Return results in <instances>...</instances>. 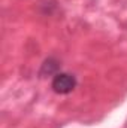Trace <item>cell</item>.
I'll return each instance as SVG.
<instances>
[{
    "label": "cell",
    "mask_w": 127,
    "mask_h": 128,
    "mask_svg": "<svg viewBox=\"0 0 127 128\" xmlns=\"http://www.w3.org/2000/svg\"><path fill=\"white\" fill-rule=\"evenodd\" d=\"M54 92L66 96L69 92H72L76 86V79L75 76L69 74V73H55L52 78V84H51Z\"/></svg>",
    "instance_id": "obj_1"
},
{
    "label": "cell",
    "mask_w": 127,
    "mask_h": 128,
    "mask_svg": "<svg viewBox=\"0 0 127 128\" xmlns=\"http://www.w3.org/2000/svg\"><path fill=\"white\" fill-rule=\"evenodd\" d=\"M57 61L54 60V58H48L45 63H43V67H42V70H40V74L43 76V74H52L55 70H57Z\"/></svg>",
    "instance_id": "obj_2"
}]
</instances>
